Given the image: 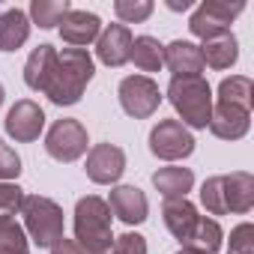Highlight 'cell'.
Wrapping results in <instances>:
<instances>
[{
	"mask_svg": "<svg viewBox=\"0 0 254 254\" xmlns=\"http://www.w3.org/2000/svg\"><path fill=\"white\" fill-rule=\"evenodd\" d=\"M93 75H96V66L87 48H63L57 51V63L45 87V96L54 105H75L84 96L87 84L93 81Z\"/></svg>",
	"mask_w": 254,
	"mask_h": 254,
	"instance_id": "1",
	"label": "cell"
},
{
	"mask_svg": "<svg viewBox=\"0 0 254 254\" xmlns=\"http://www.w3.org/2000/svg\"><path fill=\"white\" fill-rule=\"evenodd\" d=\"M168 99L174 105V111L180 114L183 126L189 129H206L209 126V114H212V90L206 84L203 75L194 78H171L168 84Z\"/></svg>",
	"mask_w": 254,
	"mask_h": 254,
	"instance_id": "2",
	"label": "cell"
},
{
	"mask_svg": "<svg viewBox=\"0 0 254 254\" xmlns=\"http://www.w3.org/2000/svg\"><path fill=\"white\" fill-rule=\"evenodd\" d=\"M111 206L99 194H87L75 203V242L87 251H105L111 248Z\"/></svg>",
	"mask_w": 254,
	"mask_h": 254,
	"instance_id": "3",
	"label": "cell"
},
{
	"mask_svg": "<svg viewBox=\"0 0 254 254\" xmlns=\"http://www.w3.org/2000/svg\"><path fill=\"white\" fill-rule=\"evenodd\" d=\"M21 215L27 239H33L39 248H51L63 236V206L57 200L42 194H24Z\"/></svg>",
	"mask_w": 254,
	"mask_h": 254,
	"instance_id": "4",
	"label": "cell"
},
{
	"mask_svg": "<svg viewBox=\"0 0 254 254\" xmlns=\"http://www.w3.org/2000/svg\"><path fill=\"white\" fill-rule=\"evenodd\" d=\"M245 9L242 0H203V3L191 12L189 18V30L197 36V39H212V36H221V33H230V24L233 18Z\"/></svg>",
	"mask_w": 254,
	"mask_h": 254,
	"instance_id": "5",
	"label": "cell"
},
{
	"mask_svg": "<svg viewBox=\"0 0 254 254\" xmlns=\"http://www.w3.org/2000/svg\"><path fill=\"white\" fill-rule=\"evenodd\" d=\"M87 144H90L87 129H84V123L75 120V117L57 120L48 129V135H45V153L51 159H57V162H66V165L78 162L87 153Z\"/></svg>",
	"mask_w": 254,
	"mask_h": 254,
	"instance_id": "6",
	"label": "cell"
},
{
	"mask_svg": "<svg viewBox=\"0 0 254 254\" xmlns=\"http://www.w3.org/2000/svg\"><path fill=\"white\" fill-rule=\"evenodd\" d=\"M120 108L135 117V120H147L159 111L162 105V90L159 84L150 78V75H129V78H123L120 81Z\"/></svg>",
	"mask_w": 254,
	"mask_h": 254,
	"instance_id": "7",
	"label": "cell"
},
{
	"mask_svg": "<svg viewBox=\"0 0 254 254\" xmlns=\"http://www.w3.org/2000/svg\"><path fill=\"white\" fill-rule=\"evenodd\" d=\"M150 153L162 162H180L194 153V138L180 120H159L150 132Z\"/></svg>",
	"mask_w": 254,
	"mask_h": 254,
	"instance_id": "8",
	"label": "cell"
},
{
	"mask_svg": "<svg viewBox=\"0 0 254 254\" xmlns=\"http://www.w3.org/2000/svg\"><path fill=\"white\" fill-rule=\"evenodd\" d=\"M3 126H6V135H9V138H15L18 144H30V141H36V138L42 135V129H45V111H42L33 99H18V102L9 108Z\"/></svg>",
	"mask_w": 254,
	"mask_h": 254,
	"instance_id": "9",
	"label": "cell"
},
{
	"mask_svg": "<svg viewBox=\"0 0 254 254\" xmlns=\"http://www.w3.org/2000/svg\"><path fill=\"white\" fill-rule=\"evenodd\" d=\"M84 171H87V177L96 186H114L123 177V171H126V153H123V147H117V144H96L87 153Z\"/></svg>",
	"mask_w": 254,
	"mask_h": 254,
	"instance_id": "10",
	"label": "cell"
},
{
	"mask_svg": "<svg viewBox=\"0 0 254 254\" xmlns=\"http://www.w3.org/2000/svg\"><path fill=\"white\" fill-rule=\"evenodd\" d=\"M132 30L126 24H108L99 39H96V57L111 66V69H120L123 63H129V54H132Z\"/></svg>",
	"mask_w": 254,
	"mask_h": 254,
	"instance_id": "11",
	"label": "cell"
},
{
	"mask_svg": "<svg viewBox=\"0 0 254 254\" xmlns=\"http://www.w3.org/2000/svg\"><path fill=\"white\" fill-rule=\"evenodd\" d=\"M248 126H251V111H242L236 105H224L215 102L212 114H209V132L221 141H239L248 135Z\"/></svg>",
	"mask_w": 254,
	"mask_h": 254,
	"instance_id": "12",
	"label": "cell"
},
{
	"mask_svg": "<svg viewBox=\"0 0 254 254\" xmlns=\"http://www.w3.org/2000/svg\"><path fill=\"white\" fill-rule=\"evenodd\" d=\"M108 206L123 224H144L147 215H150V200H147V194L138 186H117V189H111Z\"/></svg>",
	"mask_w": 254,
	"mask_h": 254,
	"instance_id": "13",
	"label": "cell"
},
{
	"mask_svg": "<svg viewBox=\"0 0 254 254\" xmlns=\"http://www.w3.org/2000/svg\"><path fill=\"white\" fill-rule=\"evenodd\" d=\"M162 215H165V224H168V230L174 233V239H180L183 245H191L194 227H197V221H200L197 206H194L189 197H168V200L162 203Z\"/></svg>",
	"mask_w": 254,
	"mask_h": 254,
	"instance_id": "14",
	"label": "cell"
},
{
	"mask_svg": "<svg viewBox=\"0 0 254 254\" xmlns=\"http://www.w3.org/2000/svg\"><path fill=\"white\" fill-rule=\"evenodd\" d=\"M99 33H102V21L96 12H87V9H69L66 18L60 21V36L72 48H84L96 42Z\"/></svg>",
	"mask_w": 254,
	"mask_h": 254,
	"instance_id": "15",
	"label": "cell"
},
{
	"mask_svg": "<svg viewBox=\"0 0 254 254\" xmlns=\"http://www.w3.org/2000/svg\"><path fill=\"white\" fill-rule=\"evenodd\" d=\"M165 66L174 72V78H194L206 69L200 45L189 39H174L171 45H165Z\"/></svg>",
	"mask_w": 254,
	"mask_h": 254,
	"instance_id": "16",
	"label": "cell"
},
{
	"mask_svg": "<svg viewBox=\"0 0 254 254\" xmlns=\"http://www.w3.org/2000/svg\"><path fill=\"white\" fill-rule=\"evenodd\" d=\"M221 186H224V206L233 215H245L254 206V177L248 171H233V174H221Z\"/></svg>",
	"mask_w": 254,
	"mask_h": 254,
	"instance_id": "17",
	"label": "cell"
},
{
	"mask_svg": "<svg viewBox=\"0 0 254 254\" xmlns=\"http://www.w3.org/2000/svg\"><path fill=\"white\" fill-rule=\"evenodd\" d=\"M54 63H57V48L54 45H39L30 51L27 63H24V84L36 93H45L48 81H51V72H54Z\"/></svg>",
	"mask_w": 254,
	"mask_h": 254,
	"instance_id": "18",
	"label": "cell"
},
{
	"mask_svg": "<svg viewBox=\"0 0 254 254\" xmlns=\"http://www.w3.org/2000/svg\"><path fill=\"white\" fill-rule=\"evenodd\" d=\"M30 39V18L24 9H6L0 15V51H18Z\"/></svg>",
	"mask_w": 254,
	"mask_h": 254,
	"instance_id": "19",
	"label": "cell"
},
{
	"mask_svg": "<svg viewBox=\"0 0 254 254\" xmlns=\"http://www.w3.org/2000/svg\"><path fill=\"white\" fill-rule=\"evenodd\" d=\"M200 54H203V66L209 69H230L236 60H239V42L233 33H221V36H212L200 45Z\"/></svg>",
	"mask_w": 254,
	"mask_h": 254,
	"instance_id": "20",
	"label": "cell"
},
{
	"mask_svg": "<svg viewBox=\"0 0 254 254\" xmlns=\"http://www.w3.org/2000/svg\"><path fill=\"white\" fill-rule=\"evenodd\" d=\"M153 186L156 191H162V197H186L194 186V174L191 168H159L153 174Z\"/></svg>",
	"mask_w": 254,
	"mask_h": 254,
	"instance_id": "21",
	"label": "cell"
},
{
	"mask_svg": "<svg viewBox=\"0 0 254 254\" xmlns=\"http://www.w3.org/2000/svg\"><path fill=\"white\" fill-rule=\"evenodd\" d=\"M129 60L141 69V72H159L165 66V45L156 36H138L132 39V54Z\"/></svg>",
	"mask_w": 254,
	"mask_h": 254,
	"instance_id": "22",
	"label": "cell"
},
{
	"mask_svg": "<svg viewBox=\"0 0 254 254\" xmlns=\"http://www.w3.org/2000/svg\"><path fill=\"white\" fill-rule=\"evenodd\" d=\"M218 102L236 105V108H242V111H251V105H254V84H251V78H245V75H230V78H224V81L218 84Z\"/></svg>",
	"mask_w": 254,
	"mask_h": 254,
	"instance_id": "23",
	"label": "cell"
},
{
	"mask_svg": "<svg viewBox=\"0 0 254 254\" xmlns=\"http://www.w3.org/2000/svg\"><path fill=\"white\" fill-rule=\"evenodd\" d=\"M0 254H30V242L15 215H0Z\"/></svg>",
	"mask_w": 254,
	"mask_h": 254,
	"instance_id": "24",
	"label": "cell"
},
{
	"mask_svg": "<svg viewBox=\"0 0 254 254\" xmlns=\"http://www.w3.org/2000/svg\"><path fill=\"white\" fill-rule=\"evenodd\" d=\"M69 9H72L69 0H33L30 3V18L42 30H51V27H60V21L66 18Z\"/></svg>",
	"mask_w": 254,
	"mask_h": 254,
	"instance_id": "25",
	"label": "cell"
},
{
	"mask_svg": "<svg viewBox=\"0 0 254 254\" xmlns=\"http://www.w3.org/2000/svg\"><path fill=\"white\" fill-rule=\"evenodd\" d=\"M191 245L203 248L206 254H215V251L224 245V230H221V224H218L215 218L200 215V221H197V227H194V236H191Z\"/></svg>",
	"mask_w": 254,
	"mask_h": 254,
	"instance_id": "26",
	"label": "cell"
},
{
	"mask_svg": "<svg viewBox=\"0 0 254 254\" xmlns=\"http://www.w3.org/2000/svg\"><path fill=\"white\" fill-rule=\"evenodd\" d=\"M114 12L123 24H141L153 15V0H117Z\"/></svg>",
	"mask_w": 254,
	"mask_h": 254,
	"instance_id": "27",
	"label": "cell"
},
{
	"mask_svg": "<svg viewBox=\"0 0 254 254\" xmlns=\"http://www.w3.org/2000/svg\"><path fill=\"white\" fill-rule=\"evenodd\" d=\"M200 203H203V209H206L209 215H227L221 177H209V180H203V186H200Z\"/></svg>",
	"mask_w": 254,
	"mask_h": 254,
	"instance_id": "28",
	"label": "cell"
},
{
	"mask_svg": "<svg viewBox=\"0 0 254 254\" xmlns=\"http://www.w3.org/2000/svg\"><path fill=\"white\" fill-rule=\"evenodd\" d=\"M24 203V189L15 183H0V215H15L21 212Z\"/></svg>",
	"mask_w": 254,
	"mask_h": 254,
	"instance_id": "29",
	"label": "cell"
},
{
	"mask_svg": "<svg viewBox=\"0 0 254 254\" xmlns=\"http://www.w3.org/2000/svg\"><path fill=\"white\" fill-rule=\"evenodd\" d=\"M230 254H254V227L248 221L230 230Z\"/></svg>",
	"mask_w": 254,
	"mask_h": 254,
	"instance_id": "30",
	"label": "cell"
},
{
	"mask_svg": "<svg viewBox=\"0 0 254 254\" xmlns=\"http://www.w3.org/2000/svg\"><path fill=\"white\" fill-rule=\"evenodd\" d=\"M18 174H21V159H18V153H15L9 144L0 141V183H9V180H15Z\"/></svg>",
	"mask_w": 254,
	"mask_h": 254,
	"instance_id": "31",
	"label": "cell"
},
{
	"mask_svg": "<svg viewBox=\"0 0 254 254\" xmlns=\"http://www.w3.org/2000/svg\"><path fill=\"white\" fill-rule=\"evenodd\" d=\"M114 254H147V239L141 233H123L111 245Z\"/></svg>",
	"mask_w": 254,
	"mask_h": 254,
	"instance_id": "32",
	"label": "cell"
},
{
	"mask_svg": "<svg viewBox=\"0 0 254 254\" xmlns=\"http://www.w3.org/2000/svg\"><path fill=\"white\" fill-rule=\"evenodd\" d=\"M51 254H87L75 239H66V236H60L54 245H51Z\"/></svg>",
	"mask_w": 254,
	"mask_h": 254,
	"instance_id": "33",
	"label": "cell"
},
{
	"mask_svg": "<svg viewBox=\"0 0 254 254\" xmlns=\"http://www.w3.org/2000/svg\"><path fill=\"white\" fill-rule=\"evenodd\" d=\"M191 3H189V0H168V9H174V12H186Z\"/></svg>",
	"mask_w": 254,
	"mask_h": 254,
	"instance_id": "34",
	"label": "cell"
},
{
	"mask_svg": "<svg viewBox=\"0 0 254 254\" xmlns=\"http://www.w3.org/2000/svg\"><path fill=\"white\" fill-rule=\"evenodd\" d=\"M177 254H206V251H203V248H197V245H183Z\"/></svg>",
	"mask_w": 254,
	"mask_h": 254,
	"instance_id": "35",
	"label": "cell"
},
{
	"mask_svg": "<svg viewBox=\"0 0 254 254\" xmlns=\"http://www.w3.org/2000/svg\"><path fill=\"white\" fill-rule=\"evenodd\" d=\"M3 96H6V93H3V84H0V105H3Z\"/></svg>",
	"mask_w": 254,
	"mask_h": 254,
	"instance_id": "36",
	"label": "cell"
},
{
	"mask_svg": "<svg viewBox=\"0 0 254 254\" xmlns=\"http://www.w3.org/2000/svg\"><path fill=\"white\" fill-rule=\"evenodd\" d=\"M96 254H114V251H111V248H105V251H96Z\"/></svg>",
	"mask_w": 254,
	"mask_h": 254,
	"instance_id": "37",
	"label": "cell"
}]
</instances>
